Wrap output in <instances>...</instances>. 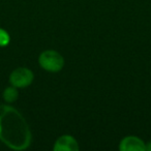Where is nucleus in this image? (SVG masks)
<instances>
[{
	"label": "nucleus",
	"mask_w": 151,
	"mask_h": 151,
	"mask_svg": "<svg viewBox=\"0 0 151 151\" xmlns=\"http://www.w3.org/2000/svg\"><path fill=\"white\" fill-rule=\"evenodd\" d=\"M38 63L42 69L49 73H58L64 66V58L55 50H46L40 53Z\"/></svg>",
	"instance_id": "nucleus-2"
},
{
	"label": "nucleus",
	"mask_w": 151,
	"mask_h": 151,
	"mask_svg": "<svg viewBox=\"0 0 151 151\" xmlns=\"http://www.w3.org/2000/svg\"><path fill=\"white\" fill-rule=\"evenodd\" d=\"M2 97L6 103H9V104L15 103L18 99V97H19V92H18V90H17V87L12 85V86L5 88L4 91H3Z\"/></svg>",
	"instance_id": "nucleus-6"
},
{
	"label": "nucleus",
	"mask_w": 151,
	"mask_h": 151,
	"mask_svg": "<svg viewBox=\"0 0 151 151\" xmlns=\"http://www.w3.org/2000/svg\"><path fill=\"white\" fill-rule=\"evenodd\" d=\"M11 42V36L4 29L0 28V47H6Z\"/></svg>",
	"instance_id": "nucleus-7"
},
{
	"label": "nucleus",
	"mask_w": 151,
	"mask_h": 151,
	"mask_svg": "<svg viewBox=\"0 0 151 151\" xmlns=\"http://www.w3.org/2000/svg\"><path fill=\"white\" fill-rule=\"evenodd\" d=\"M120 151H145V142L136 136H127L120 141Z\"/></svg>",
	"instance_id": "nucleus-5"
},
{
	"label": "nucleus",
	"mask_w": 151,
	"mask_h": 151,
	"mask_svg": "<svg viewBox=\"0 0 151 151\" xmlns=\"http://www.w3.org/2000/svg\"><path fill=\"white\" fill-rule=\"evenodd\" d=\"M34 80V75L31 69L27 67H18L12 71L9 82L17 88H26L30 86Z\"/></svg>",
	"instance_id": "nucleus-3"
},
{
	"label": "nucleus",
	"mask_w": 151,
	"mask_h": 151,
	"mask_svg": "<svg viewBox=\"0 0 151 151\" xmlns=\"http://www.w3.org/2000/svg\"><path fill=\"white\" fill-rule=\"evenodd\" d=\"M145 151H151V141L145 143Z\"/></svg>",
	"instance_id": "nucleus-8"
},
{
	"label": "nucleus",
	"mask_w": 151,
	"mask_h": 151,
	"mask_svg": "<svg viewBox=\"0 0 151 151\" xmlns=\"http://www.w3.org/2000/svg\"><path fill=\"white\" fill-rule=\"evenodd\" d=\"M0 140L15 150H23L31 143V132L24 117L13 107L0 105Z\"/></svg>",
	"instance_id": "nucleus-1"
},
{
	"label": "nucleus",
	"mask_w": 151,
	"mask_h": 151,
	"mask_svg": "<svg viewBox=\"0 0 151 151\" xmlns=\"http://www.w3.org/2000/svg\"><path fill=\"white\" fill-rule=\"evenodd\" d=\"M78 141L70 134H63L56 140L53 147L54 151H79Z\"/></svg>",
	"instance_id": "nucleus-4"
}]
</instances>
